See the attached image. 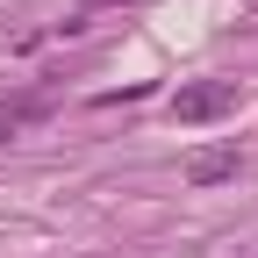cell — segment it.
Returning <instances> with one entry per match:
<instances>
[{
    "label": "cell",
    "mask_w": 258,
    "mask_h": 258,
    "mask_svg": "<svg viewBox=\"0 0 258 258\" xmlns=\"http://www.w3.org/2000/svg\"><path fill=\"white\" fill-rule=\"evenodd\" d=\"M222 179H237V144H215V151L186 158V186H222Z\"/></svg>",
    "instance_id": "2"
},
{
    "label": "cell",
    "mask_w": 258,
    "mask_h": 258,
    "mask_svg": "<svg viewBox=\"0 0 258 258\" xmlns=\"http://www.w3.org/2000/svg\"><path fill=\"white\" fill-rule=\"evenodd\" d=\"M230 108H237V86H230V79H201V86H179V93H172V122H179V129L222 122Z\"/></svg>",
    "instance_id": "1"
}]
</instances>
